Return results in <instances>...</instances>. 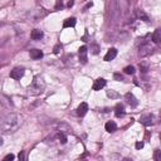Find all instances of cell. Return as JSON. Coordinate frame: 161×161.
I'll list each match as a JSON object with an SVG mask.
<instances>
[{
	"instance_id": "obj_1",
	"label": "cell",
	"mask_w": 161,
	"mask_h": 161,
	"mask_svg": "<svg viewBox=\"0 0 161 161\" xmlns=\"http://www.w3.org/2000/svg\"><path fill=\"white\" fill-rule=\"evenodd\" d=\"M20 126V118L16 113H8L0 118V135L13 134Z\"/></svg>"
},
{
	"instance_id": "obj_2",
	"label": "cell",
	"mask_w": 161,
	"mask_h": 161,
	"mask_svg": "<svg viewBox=\"0 0 161 161\" xmlns=\"http://www.w3.org/2000/svg\"><path fill=\"white\" fill-rule=\"evenodd\" d=\"M45 87V83L43 81V78H40V77H37L33 83H32V86L29 87V92H30L32 94H39L43 92V89Z\"/></svg>"
},
{
	"instance_id": "obj_3",
	"label": "cell",
	"mask_w": 161,
	"mask_h": 161,
	"mask_svg": "<svg viewBox=\"0 0 161 161\" xmlns=\"http://www.w3.org/2000/svg\"><path fill=\"white\" fill-rule=\"evenodd\" d=\"M152 52V48H151V45L148 44V43H144V44H141L140 47V52H139V56L140 57H146L148 56L150 53Z\"/></svg>"
},
{
	"instance_id": "obj_4",
	"label": "cell",
	"mask_w": 161,
	"mask_h": 161,
	"mask_svg": "<svg viewBox=\"0 0 161 161\" xmlns=\"http://www.w3.org/2000/svg\"><path fill=\"white\" fill-rule=\"evenodd\" d=\"M23 76H24V68H20V67H16L10 72V77L14 79H20Z\"/></svg>"
},
{
	"instance_id": "obj_5",
	"label": "cell",
	"mask_w": 161,
	"mask_h": 161,
	"mask_svg": "<svg viewBox=\"0 0 161 161\" xmlns=\"http://www.w3.org/2000/svg\"><path fill=\"white\" fill-rule=\"evenodd\" d=\"M125 99H126L127 105H130L131 107H136L137 105H139V101L136 99V97L134 96L132 93H126L125 94Z\"/></svg>"
},
{
	"instance_id": "obj_6",
	"label": "cell",
	"mask_w": 161,
	"mask_h": 161,
	"mask_svg": "<svg viewBox=\"0 0 161 161\" xmlns=\"http://www.w3.org/2000/svg\"><path fill=\"white\" fill-rule=\"evenodd\" d=\"M140 122L142 125H145V126H150L154 122V116L152 115H142L140 117Z\"/></svg>"
},
{
	"instance_id": "obj_7",
	"label": "cell",
	"mask_w": 161,
	"mask_h": 161,
	"mask_svg": "<svg viewBox=\"0 0 161 161\" xmlns=\"http://www.w3.org/2000/svg\"><path fill=\"white\" fill-rule=\"evenodd\" d=\"M105 86H106V81L103 78H98V79L94 81L92 88H93V91H101Z\"/></svg>"
},
{
	"instance_id": "obj_8",
	"label": "cell",
	"mask_w": 161,
	"mask_h": 161,
	"mask_svg": "<svg viewBox=\"0 0 161 161\" xmlns=\"http://www.w3.org/2000/svg\"><path fill=\"white\" fill-rule=\"evenodd\" d=\"M87 47L86 45H82L81 48H79V50H78V53H79V61L82 62V63H87Z\"/></svg>"
},
{
	"instance_id": "obj_9",
	"label": "cell",
	"mask_w": 161,
	"mask_h": 161,
	"mask_svg": "<svg viewBox=\"0 0 161 161\" xmlns=\"http://www.w3.org/2000/svg\"><path fill=\"white\" fill-rule=\"evenodd\" d=\"M87 111H88V105L86 103V102H82L79 106H78V108H77V115L78 116H81V117H83L87 113Z\"/></svg>"
},
{
	"instance_id": "obj_10",
	"label": "cell",
	"mask_w": 161,
	"mask_h": 161,
	"mask_svg": "<svg viewBox=\"0 0 161 161\" xmlns=\"http://www.w3.org/2000/svg\"><path fill=\"white\" fill-rule=\"evenodd\" d=\"M116 56H117V49L116 48H111V49H108L107 54L105 56V61L106 62H110V61H112V59H115Z\"/></svg>"
},
{
	"instance_id": "obj_11",
	"label": "cell",
	"mask_w": 161,
	"mask_h": 161,
	"mask_svg": "<svg viewBox=\"0 0 161 161\" xmlns=\"http://www.w3.org/2000/svg\"><path fill=\"white\" fill-rule=\"evenodd\" d=\"M43 32L40 30V29H34V30L30 33V37L33 40H40L42 38H43Z\"/></svg>"
},
{
	"instance_id": "obj_12",
	"label": "cell",
	"mask_w": 161,
	"mask_h": 161,
	"mask_svg": "<svg viewBox=\"0 0 161 161\" xmlns=\"http://www.w3.org/2000/svg\"><path fill=\"white\" fill-rule=\"evenodd\" d=\"M105 128H106L107 132H110V134H111V132H115V131L117 130V125L113 122V121H108V122L106 123Z\"/></svg>"
},
{
	"instance_id": "obj_13",
	"label": "cell",
	"mask_w": 161,
	"mask_h": 161,
	"mask_svg": "<svg viewBox=\"0 0 161 161\" xmlns=\"http://www.w3.org/2000/svg\"><path fill=\"white\" fill-rule=\"evenodd\" d=\"M76 23H77L76 18H68V19L63 22V28H72L76 25Z\"/></svg>"
},
{
	"instance_id": "obj_14",
	"label": "cell",
	"mask_w": 161,
	"mask_h": 161,
	"mask_svg": "<svg viewBox=\"0 0 161 161\" xmlns=\"http://www.w3.org/2000/svg\"><path fill=\"white\" fill-rule=\"evenodd\" d=\"M29 54H30L32 59H40L42 57H43V52L39 50V49H32Z\"/></svg>"
},
{
	"instance_id": "obj_15",
	"label": "cell",
	"mask_w": 161,
	"mask_h": 161,
	"mask_svg": "<svg viewBox=\"0 0 161 161\" xmlns=\"http://www.w3.org/2000/svg\"><path fill=\"white\" fill-rule=\"evenodd\" d=\"M115 110H116L115 115H116L117 117H121V116L125 115V108H123V105H122V103H117L116 107H115Z\"/></svg>"
},
{
	"instance_id": "obj_16",
	"label": "cell",
	"mask_w": 161,
	"mask_h": 161,
	"mask_svg": "<svg viewBox=\"0 0 161 161\" xmlns=\"http://www.w3.org/2000/svg\"><path fill=\"white\" fill-rule=\"evenodd\" d=\"M152 40H154V43H156V44L160 43V40H161V30L160 29H156V30H155V33L152 35Z\"/></svg>"
},
{
	"instance_id": "obj_17",
	"label": "cell",
	"mask_w": 161,
	"mask_h": 161,
	"mask_svg": "<svg viewBox=\"0 0 161 161\" xmlns=\"http://www.w3.org/2000/svg\"><path fill=\"white\" fill-rule=\"evenodd\" d=\"M107 96H108L110 98H112V99L120 98V94H118L116 91H113V89H110V91H107Z\"/></svg>"
},
{
	"instance_id": "obj_18",
	"label": "cell",
	"mask_w": 161,
	"mask_h": 161,
	"mask_svg": "<svg viewBox=\"0 0 161 161\" xmlns=\"http://www.w3.org/2000/svg\"><path fill=\"white\" fill-rule=\"evenodd\" d=\"M123 70H125V73H126V74H134L135 73V67H134V65H127V67L125 68Z\"/></svg>"
},
{
	"instance_id": "obj_19",
	"label": "cell",
	"mask_w": 161,
	"mask_h": 161,
	"mask_svg": "<svg viewBox=\"0 0 161 161\" xmlns=\"http://www.w3.org/2000/svg\"><path fill=\"white\" fill-rule=\"evenodd\" d=\"M58 139L62 144H65V142H67V136H65L64 132H61V131H59V134H58Z\"/></svg>"
},
{
	"instance_id": "obj_20",
	"label": "cell",
	"mask_w": 161,
	"mask_h": 161,
	"mask_svg": "<svg viewBox=\"0 0 161 161\" xmlns=\"http://www.w3.org/2000/svg\"><path fill=\"white\" fill-rule=\"evenodd\" d=\"M18 159H19V161H27V151L23 150L19 152V156H18Z\"/></svg>"
},
{
	"instance_id": "obj_21",
	"label": "cell",
	"mask_w": 161,
	"mask_h": 161,
	"mask_svg": "<svg viewBox=\"0 0 161 161\" xmlns=\"http://www.w3.org/2000/svg\"><path fill=\"white\" fill-rule=\"evenodd\" d=\"M91 52H92V54H98L99 47H98L97 44H92V47H91Z\"/></svg>"
},
{
	"instance_id": "obj_22",
	"label": "cell",
	"mask_w": 161,
	"mask_h": 161,
	"mask_svg": "<svg viewBox=\"0 0 161 161\" xmlns=\"http://www.w3.org/2000/svg\"><path fill=\"white\" fill-rule=\"evenodd\" d=\"M154 157H155V161H161V151L160 150H155Z\"/></svg>"
},
{
	"instance_id": "obj_23",
	"label": "cell",
	"mask_w": 161,
	"mask_h": 161,
	"mask_svg": "<svg viewBox=\"0 0 161 161\" xmlns=\"http://www.w3.org/2000/svg\"><path fill=\"white\" fill-rule=\"evenodd\" d=\"M61 50H62V44H57L54 47V49H53V53H54V54H59Z\"/></svg>"
},
{
	"instance_id": "obj_24",
	"label": "cell",
	"mask_w": 161,
	"mask_h": 161,
	"mask_svg": "<svg viewBox=\"0 0 161 161\" xmlns=\"http://www.w3.org/2000/svg\"><path fill=\"white\" fill-rule=\"evenodd\" d=\"M137 16L140 18H142V19H144L145 22H148V18H147V15H145V13H142V11H139V13H137Z\"/></svg>"
},
{
	"instance_id": "obj_25",
	"label": "cell",
	"mask_w": 161,
	"mask_h": 161,
	"mask_svg": "<svg viewBox=\"0 0 161 161\" xmlns=\"http://www.w3.org/2000/svg\"><path fill=\"white\" fill-rule=\"evenodd\" d=\"M14 157H15V156H14L13 154H9V155H7V156L4 157L3 161H14Z\"/></svg>"
},
{
	"instance_id": "obj_26",
	"label": "cell",
	"mask_w": 161,
	"mask_h": 161,
	"mask_svg": "<svg viewBox=\"0 0 161 161\" xmlns=\"http://www.w3.org/2000/svg\"><path fill=\"white\" fill-rule=\"evenodd\" d=\"M113 78H115L116 81H123V76L120 74V73H115L113 74Z\"/></svg>"
},
{
	"instance_id": "obj_27",
	"label": "cell",
	"mask_w": 161,
	"mask_h": 161,
	"mask_svg": "<svg viewBox=\"0 0 161 161\" xmlns=\"http://www.w3.org/2000/svg\"><path fill=\"white\" fill-rule=\"evenodd\" d=\"M142 147H144V142H136V148H137V150H141V148Z\"/></svg>"
},
{
	"instance_id": "obj_28",
	"label": "cell",
	"mask_w": 161,
	"mask_h": 161,
	"mask_svg": "<svg viewBox=\"0 0 161 161\" xmlns=\"http://www.w3.org/2000/svg\"><path fill=\"white\" fill-rule=\"evenodd\" d=\"M62 7H63V4H62V1H58V3H57V5H56V9L58 10L59 8H62Z\"/></svg>"
},
{
	"instance_id": "obj_29",
	"label": "cell",
	"mask_w": 161,
	"mask_h": 161,
	"mask_svg": "<svg viewBox=\"0 0 161 161\" xmlns=\"http://www.w3.org/2000/svg\"><path fill=\"white\" fill-rule=\"evenodd\" d=\"M122 161H134V160H131V159H127V157H126V159H122Z\"/></svg>"
},
{
	"instance_id": "obj_30",
	"label": "cell",
	"mask_w": 161,
	"mask_h": 161,
	"mask_svg": "<svg viewBox=\"0 0 161 161\" xmlns=\"http://www.w3.org/2000/svg\"><path fill=\"white\" fill-rule=\"evenodd\" d=\"M1 145H3V140H1V139H0V146H1Z\"/></svg>"
}]
</instances>
